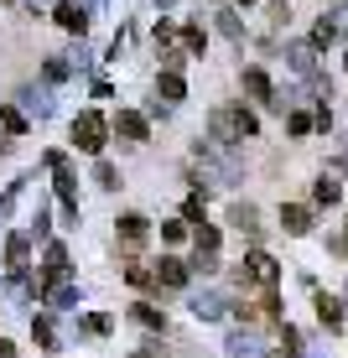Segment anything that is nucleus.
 Segmentation results:
<instances>
[{
    "mask_svg": "<svg viewBox=\"0 0 348 358\" xmlns=\"http://www.w3.org/2000/svg\"><path fill=\"white\" fill-rule=\"evenodd\" d=\"M73 145H78V151H89V156L104 151V120H99L94 109H83V115L73 120Z\"/></svg>",
    "mask_w": 348,
    "mask_h": 358,
    "instance_id": "obj_1",
    "label": "nucleus"
},
{
    "mask_svg": "<svg viewBox=\"0 0 348 358\" xmlns=\"http://www.w3.org/2000/svg\"><path fill=\"white\" fill-rule=\"evenodd\" d=\"M239 280H260V286H276V260H270V255H250V260H244V275Z\"/></svg>",
    "mask_w": 348,
    "mask_h": 358,
    "instance_id": "obj_2",
    "label": "nucleus"
},
{
    "mask_svg": "<svg viewBox=\"0 0 348 358\" xmlns=\"http://www.w3.org/2000/svg\"><path fill=\"white\" fill-rule=\"evenodd\" d=\"M156 280H161V286H172V291H182V286H188V265H182L177 255H167V260L156 265Z\"/></svg>",
    "mask_w": 348,
    "mask_h": 358,
    "instance_id": "obj_3",
    "label": "nucleus"
},
{
    "mask_svg": "<svg viewBox=\"0 0 348 358\" xmlns=\"http://www.w3.org/2000/svg\"><path fill=\"white\" fill-rule=\"evenodd\" d=\"M115 130L125 135V141H146V115H135V109H120Z\"/></svg>",
    "mask_w": 348,
    "mask_h": 358,
    "instance_id": "obj_4",
    "label": "nucleus"
},
{
    "mask_svg": "<svg viewBox=\"0 0 348 358\" xmlns=\"http://www.w3.org/2000/svg\"><path fill=\"white\" fill-rule=\"evenodd\" d=\"M281 224H286V234H307L312 229V213L302 203H291V208H281Z\"/></svg>",
    "mask_w": 348,
    "mask_h": 358,
    "instance_id": "obj_5",
    "label": "nucleus"
},
{
    "mask_svg": "<svg viewBox=\"0 0 348 358\" xmlns=\"http://www.w3.org/2000/svg\"><path fill=\"white\" fill-rule=\"evenodd\" d=\"M53 16H57V27H63V31H78V36H83V31H89V16H83V10H78V6H57V10H53Z\"/></svg>",
    "mask_w": 348,
    "mask_h": 358,
    "instance_id": "obj_6",
    "label": "nucleus"
},
{
    "mask_svg": "<svg viewBox=\"0 0 348 358\" xmlns=\"http://www.w3.org/2000/svg\"><path fill=\"white\" fill-rule=\"evenodd\" d=\"M146 229H151V224H146L141 213H125V218H120V239H125V244H141Z\"/></svg>",
    "mask_w": 348,
    "mask_h": 358,
    "instance_id": "obj_7",
    "label": "nucleus"
},
{
    "mask_svg": "<svg viewBox=\"0 0 348 358\" xmlns=\"http://www.w3.org/2000/svg\"><path fill=\"white\" fill-rule=\"evenodd\" d=\"M343 197V187H338V177H322L317 187H312V203H322V208H333Z\"/></svg>",
    "mask_w": 348,
    "mask_h": 358,
    "instance_id": "obj_8",
    "label": "nucleus"
},
{
    "mask_svg": "<svg viewBox=\"0 0 348 358\" xmlns=\"http://www.w3.org/2000/svg\"><path fill=\"white\" fill-rule=\"evenodd\" d=\"M244 89H250L255 99H265V104H270V78H265L260 68H244Z\"/></svg>",
    "mask_w": 348,
    "mask_h": 358,
    "instance_id": "obj_9",
    "label": "nucleus"
},
{
    "mask_svg": "<svg viewBox=\"0 0 348 358\" xmlns=\"http://www.w3.org/2000/svg\"><path fill=\"white\" fill-rule=\"evenodd\" d=\"M317 317H322L328 327H343V306L333 301V296H317Z\"/></svg>",
    "mask_w": 348,
    "mask_h": 358,
    "instance_id": "obj_10",
    "label": "nucleus"
},
{
    "mask_svg": "<svg viewBox=\"0 0 348 358\" xmlns=\"http://www.w3.org/2000/svg\"><path fill=\"white\" fill-rule=\"evenodd\" d=\"M161 94H167V99H172V104H177V99H182V94H188V83H182V78H177V68H167V73H161Z\"/></svg>",
    "mask_w": 348,
    "mask_h": 358,
    "instance_id": "obj_11",
    "label": "nucleus"
},
{
    "mask_svg": "<svg viewBox=\"0 0 348 358\" xmlns=\"http://www.w3.org/2000/svg\"><path fill=\"white\" fill-rule=\"evenodd\" d=\"M6 265L16 270V275L27 270V239H11V250H6Z\"/></svg>",
    "mask_w": 348,
    "mask_h": 358,
    "instance_id": "obj_12",
    "label": "nucleus"
},
{
    "mask_svg": "<svg viewBox=\"0 0 348 358\" xmlns=\"http://www.w3.org/2000/svg\"><path fill=\"white\" fill-rule=\"evenodd\" d=\"M130 317H135V322H141V327H167V317H161V312H156V306H146V301H141V306H135V312H130Z\"/></svg>",
    "mask_w": 348,
    "mask_h": 358,
    "instance_id": "obj_13",
    "label": "nucleus"
},
{
    "mask_svg": "<svg viewBox=\"0 0 348 358\" xmlns=\"http://www.w3.org/2000/svg\"><path fill=\"white\" fill-rule=\"evenodd\" d=\"M161 239H167V244H182V239H188V229H182V224H161Z\"/></svg>",
    "mask_w": 348,
    "mask_h": 358,
    "instance_id": "obj_14",
    "label": "nucleus"
},
{
    "mask_svg": "<svg viewBox=\"0 0 348 358\" xmlns=\"http://www.w3.org/2000/svg\"><path fill=\"white\" fill-rule=\"evenodd\" d=\"M125 280H130V286H151V270H141V265H130V270H125Z\"/></svg>",
    "mask_w": 348,
    "mask_h": 358,
    "instance_id": "obj_15",
    "label": "nucleus"
},
{
    "mask_svg": "<svg viewBox=\"0 0 348 358\" xmlns=\"http://www.w3.org/2000/svg\"><path fill=\"white\" fill-rule=\"evenodd\" d=\"M182 36H188V47H193V52H203V42H208V36H203V27H188Z\"/></svg>",
    "mask_w": 348,
    "mask_h": 358,
    "instance_id": "obj_16",
    "label": "nucleus"
},
{
    "mask_svg": "<svg viewBox=\"0 0 348 358\" xmlns=\"http://www.w3.org/2000/svg\"><path fill=\"white\" fill-rule=\"evenodd\" d=\"M0 120H6V125H11V130H16V135H21V130H27V120H21V115H16V109H0Z\"/></svg>",
    "mask_w": 348,
    "mask_h": 358,
    "instance_id": "obj_17",
    "label": "nucleus"
},
{
    "mask_svg": "<svg viewBox=\"0 0 348 358\" xmlns=\"http://www.w3.org/2000/svg\"><path fill=\"white\" fill-rule=\"evenodd\" d=\"M99 182H104V187H120V171L104 162V166H99Z\"/></svg>",
    "mask_w": 348,
    "mask_h": 358,
    "instance_id": "obj_18",
    "label": "nucleus"
},
{
    "mask_svg": "<svg viewBox=\"0 0 348 358\" xmlns=\"http://www.w3.org/2000/svg\"><path fill=\"white\" fill-rule=\"evenodd\" d=\"M286 125H291V135H307V130H312V120H307V115H291Z\"/></svg>",
    "mask_w": 348,
    "mask_h": 358,
    "instance_id": "obj_19",
    "label": "nucleus"
},
{
    "mask_svg": "<svg viewBox=\"0 0 348 358\" xmlns=\"http://www.w3.org/2000/svg\"><path fill=\"white\" fill-rule=\"evenodd\" d=\"M0 358H16V348H11V343H0Z\"/></svg>",
    "mask_w": 348,
    "mask_h": 358,
    "instance_id": "obj_20",
    "label": "nucleus"
},
{
    "mask_svg": "<svg viewBox=\"0 0 348 358\" xmlns=\"http://www.w3.org/2000/svg\"><path fill=\"white\" fill-rule=\"evenodd\" d=\"M141 358H146V353H141Z\"/></svg>",
    "mask_w": 348,
    "mask_h": 358,
    "instance_id": "obj_21",
    "label": "nucleus"
}]
</instances>
